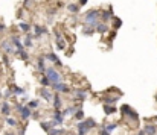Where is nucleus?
<instances>
[{
    "label": "nucleus",
    "instance_id": "1",
    "mask_svg": "<svg viewBox=\"0 0 157 135\" xmlns=\"http://www.w3.org/2000/svg\"><path fill=\"white\" fill-rule=\"evenodd\" d=\"M101 20V11L99 9H90L86 12L84 15V21L87 26H91V28H96L98 23Z\"/></svg>",
    "mask_w": 157,
    "mask_h": 135
},
{
    "label": "nucleus",
    "instance_id": "2",
    "mask_svg": "<svg viewBox=\"0 0 157 135\" xmlns=\"http://www.w3.org/2000/svg\"><path fill=\"white\" fill-rule=\"evenodd\" d=\"M44 74L49 77V80H50L52 84H57V82H61V80H63L61 74H60V73H58L55 69H52V67H49V69H46Z\"/></svg>",
    "mask_w": 157,
    "mask_h": 135
},
{
    "label": "nucleus",
    "instance_id": "3",
    "mask_svg": "<svg viewBox=\"0 0 157 135\" xmlns=\"http://www.w3.org/2000/svg\"><path fill=\"white\" fill-rule=\"evenodd\" d=\"M64 115L60 109H55V115H54V120L50 121V126H57V125H63V121H64Z\"/></svg>",
    "mask_w": 157,
    "mask_h": 135
},
{
    "label": "nucleus",
    "instance_id": "4",
    "mask_svg": "<svg viewBox=\"0 0 157 135\" xmlns=\"http://www.w3.org/2000/svg\"><path fill=\"white\" fill-rule=\"evenodd\" d=\"M11 44H12L11 41H8V39H3L2 44H0V47H2V50H3V52H6L8 55H15V49L12 47Z\"/></svg>",
    "mask_w": 157,
    "mask_h": 135
},
{
    "label": "nucleus",
    "instance_id": "5",
    "mask_svg": "<svg viewBox=\"0 0 157 135\" xmlns=\"http://www.w3.org/2000/svg\"><path fill=\"white\" fill-rule=\"evenodd\" d=\"M121 111H122V114L125 115V117H131L133 120H136L137 121V114L131 109V108H130L128 105H124L122 108H121Z\"/></svg>",
    "mask_w": 157,
    "mask_h": 135
},
{
    "label": "nucleus",
    "instance_id": "6",
    "mask_svg": "<svg viewBox=\"0 0 157 135\" xmlns=\"http://www.w3.org/2000/svg\"><path fill=\"white\" fill-rule=\"evenodd\" d=\"M55 38H57V49H58V50H64V49L67 47V41L63 38L61 34L57 32V34H55Z\"/></svg>",
    "mask_w": 157,
    "mask_h": 135
},
{
    "label": "nucleus",
    "instance_id": "7",
    "mask_svg": "<svg viewBox=\"0 0 157 135\" xmlns=\"http://www.w3.org/2000/svg\"><path fill=\"white\" fill-rule=\"evenodd\" d=\"M52 90H55L58 93H69V87L64 84V82H57V84H52L50 85Z\"/></svg>",
    "mask_w": 157,
    "mask_h": 135
},
{
    "label": "nucleus",
    "instance_id": "8",
    "mask_svg": "<svg viewBox=\"0 0 157 135\" xmlns=\"http://www.w3.org/2000/svg\"><path fill=\"white\" fill-rule=\"evenodd\" d=\"M11 43L15 46V50H18V52H21V50H24V44L20 41V36L18 35H14L11 38Z\"/></svg>",
    "mask_w": 157,
    "mask_h": 135
},
{
    "label": "nucleus",
    "instance_id": "9",
    "mask_svg": "<svg viewBox=\"0 0 157 135\" xmlns=\"http://www.w3.org/2000/svg\"><path fill=\"white\" fill-rule=\"evenodd\" d=\"M40 94H41V97H43L44 100H47V102L54 100V94L50 93V90H47V87H43V88L40 90Z\"/></svg>",
    "mask_w": 157,
    "mask_h": 135
},
{
    "label": "nucleus",
    "instance_id": "10",
    "mask_svg": "<svg viewBox=\"0 0 157 135\" xmlns=\"http://www.w3.org/2000/svg\"><path fill=\"white\" fill-rule=\"evenodd\" d=\"M110 18H113V9L108 8L107 11H101V21L107 23Z\"/></svg>",
    "mask_w": 157,
    "mask_h": 135
},
{
    "label": "nucleus",
    "instance_id": "11",
    "mask_svg": "<svg viewBox=\"0 0 157 135\" xmlns=\"http://www.w3.org/2000/svg\"><path fill=\"white\" fill-rule=\"evenodd\" d=\"M88 96L87 90H75V99L76 100H86Z\"/></svg>",
    "mask_w": 157,
    "mask_h": 135
},
{
    "label": "nucleus",
    "instance_id": "12",
    "mask_svg": "<svg viewBox=\"0 0 157 135\" xmlns=\"http://www.w3.org/2000/svg\"><path fill=\"white\" fill-rule=\"evenodd\" d=\"M20 115H21V118L23 120H26V118H29L31 115H32V111H31V108L26 105V106H23L21 108V111H20Z\"/></svg>",
    "mask_w": 157,
    "mask_h": 135
},
{
    "label": "nucleus",
    "instance_id": "13",
    "mask_svg": "<svg viewBox=\"0 0 157 135\" xmlns=\"http://www.w3.org/2000/svg\"><path fill=\"white\" fill-rule=\"evenodd\" d=\"M96 32L98 34H105L107 31H108V26H107V23H104V21H99L98 23V26H96Z\"/></svg>",
    "mask_w": 157,
    "mask_h": 135
},
{
    "label": "nucleus",
    "instance_id": "14",
    "mask_svg": "<svg viewBox=\"0 0 157 135\" xmlns=\"http://www.w3.org/2000/svg\"><path fill=\"white\" fill-rule=\"evenodd\" d=\"M34 31H35V38H40L41 35H44V34L47 32L46 28H43V26H38V24L34 26Z\"/></svg>",
    "mask_w": 157,
    "mask_h": 135
},
{
    "label": "nucleus",
    "instance_id": "15",
    "mask_svg": "<svg viewBox=\"0 0 157 135\" xmlns=\"http://www.w3.org/2000/svg\"><path fill=\"white\" fill-rule=\"evenodd\" d=\"M143 131H145L147 135H156L157 134V126L156 125H147Z\"/></svg>",
    "mask_w": 157,
    "mask_h": 135
},
{
    "label": "nucleus",
    "instance_id": "16",
    "mask_svg": "<svg viewBox=\"0 0 157 135\" xmlns=\"http://www.w3.org/2000/svg\"><path fill=\"white\" fill-rule=\"evenodd\" d=\"M46 59H47V61H50V62H54L55 65H61V64H63V62L58 59V56L55 55V53H49V55L46 56Z\"/></svg>",
    "mask_w": 157,
    "mask_h": 135
},
{
    "label": "nucleus",
    "instance_id": "17",
    "mask_svg": "<svg viewBox=\"0 0 157 135\" xmlns=\"http://www.w3.org/2000/svg\"><path fill=\"white\" fill-rule=\"evenodd\" d=\"M44 61H46V56H40V58H38V72L43 73V74H44V72H46Z\"/></svg>",
    "mask_w": 157,
    "mask_h": 135
},
{
    "label": "nucleus",
    "instance_id": "18",
    "mask_svg": "<svg viewBox=\"0 0 157 135\" xmlns=\"http://www.w3.org/2000/svg\"><path fill=\"white\" fill-rule=\"evenodd\" d=\"M35 38V35H32V34H28L26 32V39H24V47H32V39Z\"/></svg>",
    "mask_w": 157,
    "mask_h": 135
},
{
    "label": "nucleus",
    "instance_id": "19",
    "mask_svg": "<svg viewBox=\"0 0 157 135\" xmlns=\"http://www.w3.org/2000/svg\"><path fill=\"white\" fill-rule=\"evenodd\" d=\"M67 11L70 12V14H76V12H80V5L69 3V5H67Z\"/></svg>",
    "mask_w": 157,
    "mask_h": 135
},
{
    "label": "nucleus",
    "instance_id": "20",
    "mask_svg": "<svg viewBox=\"0 0 157 135\" xmlns=\"http://www.w3.org/2000/svg\"><path fill=\"white\" fill-rule=\"evenodd\" d=\"M54 108L55 109H61V97H60V94H54Z\"/></svg>",
    "mask_w": 157,
    "mask_h": 135
},
{
    "label": "nucleus",
    "instance_id": "21",
    "mask_svg": "<svg viewBox=\"0 0 157 135\" xmlns=\"http://www.w3.org/2000/svg\"><path fill=\"white\" fill-rule=\"evenodd\" d=\"M104 111H105L107 115H110V114L116 112V108L114 106H110V105H104Z\"/></svg>",
    "mask_w": 157,
    "mask_h": 135
},
{
    "label": "nucleus",
    "instance_id": "22",
    "mask_svg": "<svg viewBox=\"0 0 157 135\" xmlns=\"http://www.w3.org/2000/svg\"><path fill=\"white\" fill-rule=\"evenodd\" d=\"M40 84H41L43 87H50V85H52V82L49 80V77H47L46 74H43V77H41V80H40Z\"/></svg>",
    "mask_w": 157,
    "mask_h": 135
},
{
    "label": "nucleus",
    "instance_id": "23",
    "mask_svg": "<svg viewBox=\"0 0 157 135\" xmlns=\"http://www.w3.org/2000/svg\"><path fill=\"white\" fill-rule=\"evenodd\" d=\"M0 109H2V114L8 115V114H9V111H11V108H9V105H8L6 102H3V103H2V108H0Z\"/></svg>",
    "mask_w": 157,
    "mask_h": 135
},
{
    "label": "nucleus",
    "instance_id": "24",
    "mask_svg": "<svg viewBox=\"0 0 157 135\" xmlns=\"http://www.w3.org/2000/svg\"><path fill=\"white\" fill-rule=\"evenodd\" d=\"M11 90H12V94H14V96H20V94H24V90H23V88H18V87H12Z\"/></svg>",
    "mask_w": 157,
    "mask_h": 135
},
{
    "label": "nucleus",
    "instance_id": "25",
    "mask_svg": "<svg viewBox=\"0 0 157 135\" xmlns=\"http://www.w3.org/2000/svg\"><path fill=\"white\" fill-rule=\"evenodd\" d=\"M96 29L95 28H91V26H86V28H84V35H93V32H95Z\"/></svg>",
    "mask_w": 157,
    "mask_h": 135
},
{
    "label": "nucleus",
    "instance_id": "26",
    "mask_svg": "<svg viewBox=\"0 0 157 135\" xmlns=\"http://www.w3.org/2000/svg\"><path fill=\"white\" fill-rule=\"evenodd\" d=\"M116 128H117V125H116V123H108V125H105V128H104V129H105L107 132H110V134H111Z\"/></svg>",
    "mask_w": 157,
    "mask_h": 135
},
{
    "label": "nucleus",
    "instance_id": "27",
    "mask_svg": "<svg viewBox=\"0 0 157 135\" xmlns=\"http://www.w3.org/2000/svg\"><path fill=\"white\" fill-rule=\"evenodd\" d=\"M64 129H49V135H63Z\"/></svg>",
    "mask_w": 157,
    "mask_h": 135
},
{
    "label": "nucleus",
    "instance_id": "28",
    "mask_svg": "<svg viewBox=\"0 0 157 135\" xmlns=\"http://www.w3.org/2000/svg\"><path fill=\"white\" fill-rule=\"evenodd\" d=\"M28 106L31 108V109H37V108L40 106V102H38V100H31V102L28 103Z\"/></svg>",
    "mask_w": 157,
    "mask_h": 135
},
{
    "label": "nucleus",
    "instance_id": "29",
    "mask_svg": "<svg viewBox=\"0 0 157 135\" xmlns=\"http://www.w3.org/2000/svg\"><path fill=\"white\" fill-rule=\"evenodd\" d=\"M18 28H20L23 32H28V31L31 29V24H28V23H20V24H18Z\"/></svg>",
    "mask_w": 157,
    "mask_h": 135
},
{
    "label": "nucleus",
    "instance_id": "30",
    "mask_svg": "<svg viewBox=\"0 0 157 135\" xmlns=\"http://www.w3.org/2000/svg\"><path fill=\"white\" fill-rule=\"evenodd\" d=\"M84 121H86V125H87V126H88L90 129L96 126V121H95L93 118H87V120H84Z\"/></svg>",
    "mask_w": 157,
    "mask_h": 135
},
{
    "label": "nucleus",
    "instance_id": "31",
    "mask_svg": "<svg viewBox=\"0 0 157 135\" xmlns=\"http://www.w3.org/2000/svg\"><path fill=\"white\" fill-rule=\"evenodd\" d=\"M75 118H76V120H83V118H84V112H83V109H78V111L75 112Z\"/></svg>",
    "mask_w": 157,
    "mask_h": 135
},
{
    "label": "nucleus",
    "instance_id": "32",
    "mask_svg": "<svg viewBox=\"0 0 157 135\" xmlns=\"http://www.w3.org/2000/svg\"><path fill=\"white\" fill-rule=\"evenodd\" d=\"M6 123H8L9 126H14V128L18 125V123H17V120H14V118H9V117L6 118Z\"/></svg>",
    "mask_w": 157,
    "mask_h": 135
},
{
    "label": "nucleus",
    "instance_id": "33",
    "mask_svg": "<svg viewBox=\"0 0 157 135\" xmlns=\"http://www.w3.org/2000/svg\"><path fill=\"white\" fill-rule=\"evenodd\" d=\"M122 26V21H121V18H114V28L116 29H119Z\"/></svg>",
    "mask_w": 157,
    "mask_h": 135
},
{
    "label": "nucleus",
    "instance_id": "34",
    "mask_svg": "<svg viewBox=\"0 0 157 135\" xmlns=\"http://www.w3.org/2000/svg\"><path fill=\"white\" fill-rule=\"evenodd\" d=\"M11 96H12V90H6L5 94H3V97H5V99H9Z\"/></svg>",
    "mask_w": 157,
    "mask_h": 135
},
{
    "label": "nucleus",
    "instance_id": "35",
    "mask_svg": "<svg viewBox=\"0 0 157 135\" xmlns=\"http://www.w3.org/2000/svg\"><path fill=\"white\" fill-rule=\"evenodd\" d=\"M99 135H110V132H107L105 129H102V131H99Z\"/></svg>",
    "mask_w": 157,
    "mask_h": 135
},
{
    "label": "nucleus",
    "instance_id": "36",
    "mask_svg": "<svg viewBox=\"0 0 157 135\" xmlns=\"http://www.w3.org/2000/svg\"><path fill=\"white\" fill-rule=\"evenodd\" d=\"M32 5V0H24V6H31Z\"/></svg>",
    "mask_w": 157,
    "mask_h": 135
},
{
    "label": "nucleus",
    "instance_id": "37",
    "mask_svg": "<svg viewBox=\"0 0 157 135\" xmlns=\"http://www.w3.org/2000/svg\"><path fill=\"white\" fill-rule=\"evenodd\" d=\"M3 62H5V64H6V65H8V64H9V61H8V56H3Z\"/></svg>",
    "mask_w": 157,
    "mask_h": 135
},
{
    "label": "nucleus",
    "instance_id": "38",
    "mask_svg": "<svg viewBox=\"0 0 157 135\" xmlns=\"http://www.w3.org/2000/svg\"><path fill=\"white\" fill-rule=\"evenodd\" d=\"M87 3V0H80V6H83V5H86Z\"/></svg>",
    "mask_w": 157,
    "mask_h": 135
},
{
    "label": "nucleus",
    "instance_id": "39",
    "mask_svg": "<svg viewBox=\"0 0 157 135\" xmlns=\"http://www.w3.org/2000/svg\"><path fill=\"white\" fill-rule=\"evenodd\" d=\"M137 135H147V134H145V131H139V132H137Z\"/></svg>",
    "mask_w": 157,
    "mask_h": 135
},
{
    "label": "nucleus",
    "instance_id": "40",
    "mask_svg": "<svg viewBox=\"0 0 157 135\" xmlns=\"http://www.w3.org/2000/svg\"><path fill=\"white\" fill-rule=\"evenodd\" d=\"M5 135H17V134H14V132H6Z\"/></svg>",
    "mask_w": 157,
    "mask_h": 135
},
{
    "label": "nucleus",
    "instance_id": "41",
    "mask_svg": "<svg viewBox=\"0 0 157 135\" xmlns=\"http://www.w3.org/2000/svg\"><path fill=\"white\" fill-rule=\"evenodd\" d=\"M18 135H24V129H21V131H20V134H18Z\"/></svg>",
    "mask_w": 157,
    "mask_h": 135
},
{
    "label": "nucleus",
    "instance_id": "42",
    "mask_svg": "<svg viewBox=\"0 0 157 135\" xmlns=\"http://www.w3.org/2000/svg\"><path fill=\"white\" fill-rule=\"evenodd\" d=\"M2 96H3V94H2V93H0V97H2Z\"/></svg>",
    "mask_w": 157,
    "mask_h": 135
},
{
    "label": "nucleus",
    "instance_id": "43",
    "mask_svg": "<svg viewBox=\"0 0 157 135\" xmlns=\"http://www.w3.org/2000/svg\"><path fill=\"white\" fill-rule=\"evenodd\" d=\"M156 100H157V96H156Z\"/></svg>",
    "mask_w": 157,
    "mask_h": 135
}]
</instances>
